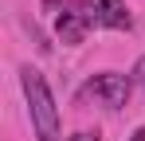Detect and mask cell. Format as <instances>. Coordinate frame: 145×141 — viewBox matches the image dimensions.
Masks as SVG:
<instances>
[{
  "label": "cell",
  "mask_w": 145,
  "mask_h": 141,
  "mask_svg": "<svg viewBox=\"0 0 145 141\" xmlns=\"http://www.w3.org/2000/svg\"><path fill=\"white\" fill-rule=\"evenodd\" d=\"M20 82H24V94H27V106H31V121H35L39 141H59V110H55V98L47 90V78L31 67H20Z\"/></svg>",
  "instance_id": "cell-1"
},
{
  "label": "cell",
  "mask_w": 145,
  "mask_h": 141,
  "mask_svg": "<svg viewBox=\"0 0 145 141\" xmlns=\"http://www.w3.org/2000/svg\"><path fill=\"white\" fill-rule=\"evenodd\" d=\"M129 90H133V78H129V74L102 70V74H94V78L82 86V98H94V102L110 106V110H121L125 98H129Z\"/></svg>",
  "instance_id": "cell-2"
},
{
  "label": "cell",
  "mask_w": 145,
  "mask_h": 141,
  "mask_svg": "<svg viewBox=\"0 0 145 141\" xmlns=\"http://www.w3.org/2000/svg\"><path fill=\"white\" fill-rule=\"evenodd\" d=\"M55 31H59L63 43H82L86 31H90V16H86V12H74V8H71V12H59Z\"/></svg>",
  "instance_id": "cell-3"
},
{
  "label": "cell",
  "mask_w": 145,
  "mask_h": 141,
  "mask_svg": "<svg viewBox=\"0 0 145 141\" xmlns=\"http://www.w3.org/2000/svg\"><path fill=\"white\" fill-rule=\"evenodd\" d=\"M94 20L102 27H114V31H129L133 27V20H129V12H125L121 0H98L94 4Z\"/></svg>",
  "instance_id": "cell-4"
},
{
  "label": "cell",
  "mask_w": 145,
  "mask_h": 141,
  "mask_svg": "<svg viewBox=\"0 0 145 141\" xmlns=\"http://www.w3.org/2000/svg\"><path fill=\"white\" fill-rule=\"evenodd\" d=\"M129 78H133V86H141V90H145V55L137 59V63H133V70H129Z\"/></svg>",
  "instance_id": "cell-5"
},
{
  "label": "cell",
  "mask_w": 145,
  "mask_h": 141,
  "mask_svg": "<svg viewBox=\"0 0 145 141\" xmlns=\"http://www.w3.org/2000/svg\"><path fill=\"white\" fill-rule=\"evenodd\" d=\"M67 141H98V133H90V129H82V133H74V137H67Z\"/></svg>",
  "instance_id": "cell-6"
},
{
  "label": "cell",
  "mask_w": 145,
  "mask_h": 141,
  "mask_svg": "<svg viewBox=\"0 0 145 141\" xmlns=\"http://www.w3.org/2000/svg\"><path fill=\"white\" fill-rule=\"evenodd\" d=\"M129 141H145V125H141V129H137V133H133Z\"/></svg>",
  "instance_id": "cell-7"
}]
</instances>
